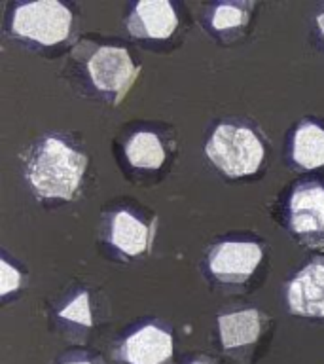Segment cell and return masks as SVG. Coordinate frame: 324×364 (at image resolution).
I'll list each match as a JSON object with an SVG mask.
<instances>
[{"label": "cell", "mask_w": 324, "mask_h": 364, "mask_svg": "<svg viewBox=\"0 0 324 364\" xmlns=\"http://www.w3.org/2000/svg\"><path fill=\"white\" fill-rule=\"evenodd\" d=\"M205 152L224 175L230 178H241L258 173L264 164L266 148L250 127L220 124L212 131Z\"/></svg>", "instance_id": "cell-3"}, {"label": "cell", "mask_w": 324, "mask_h": 364, "mask_svg": "<svg viewBox=\"0 0 324 364\" xmlns=\"http://www.w3.org/2000/svg\"><path fill=\"white\" fill-rule=\"evenodd\" d=\"M87 169V156L59 136H45L33 148L25 178L38 198L70 201Z\"/></svg>", "instance_id": "cell-1"}, {"label": "cell", "mask_w": 324, "mask_h": 364, "mask_svg": "<svg viewBox=\"0 0 324 364\" xmlns=\"http://www.w3.org/2000/svg\"><path fill=\"white\" fill-rule=\"evenodd\" d=\"M125 27L135 38L167 40L178 27V16L169 0H141L131 10Z\"/></svg>", "instance_id": "cell-9"}, {"label": "cell", "mask_w": 324, "mask_h": 364, "mask_svg": "<svg viewBox=\"0 0 324 364\" xmlns=\"http://www.w3.org/2000/svg\"><path fill=\"white\" fill-rule=\"evenodd\" d=\"M108 241L118 252L136 258L150 249L153 241V226L131 215L129 210H116L110 218Z\"/></svg>", "instance_id": "cell-11"}, {"label": "cell", "mask_w": 324, "mask_h": 364, "mask_svg": "<svg viewBox=\"0 0 324 364\" xmlns=\"http://www.w3.org/2000/svg\"><path fill=\"white\" fill-rule=\"evenodd\" d=\"M264 258V250L254 241H222L209 250L207 266L216 281L224 284L247 283Z\"/></svg>", "instance_id": "cell-6"}, {"label": "cell", "mask_w": 324, "mask_h": 364, "mask_svg": "<svg viewBox=\"0 0 324 364\" xmlns=\"http://www.w3.org/2000/svg\"><path fill=\"white\" fill-rule=\"evenodd\" d=\"M288 224L301 245L324 249V186L303 182L294 188L288 201Z\"/></svg>", "instance_id": "cell-5"}, {"label": "cell", "mask_w": 324, "mask_h": 364, "mask_svg": "<svg viewBox=\"0 0 324 364\" xmlns=\"http://www.w3.org/2000/svg\"><path fill=\"white\" fill-rule=\"evenodd\" d=\"M317 27H318V33H320V36H323L324 40V11H320L317 16Z\"/></svg>", "instance_id": "cell-17"}, {"label": "cell", "mask_w": 324, "mask_h": 364, "mask_svg": "<svg viewBox=\"0 0 324 364\" xmlns=\"http://www.w3.org/2000/svg\"><path fill=\"white\" fill-rule=\"evenodd\" d=\"M290 156L300 169L313 171L324 167V127L315 122H301L292 135Z\"/></svg>", "instance_id": "cell-12"}, {"label": "cell", "mask_w": 324, "mask_h": 364, "mask_svg": "<svg viewBox=\"0 0 324 364\" xmlns=\"http://www.w3.org/2000/svg\"><path fill=\"white\" fill-rule=\"evenodd\" d=\"M267 317L258 309L224 313L218 317L222 347L226 351H243L254 347L264 334Z\"/></svg>", "instance_id": "cell-10"}, {"label": "cell", "mask_w": 324, "mask_h": 364, "mask_svg": "<svg viewBox=\"0 0 324 364\" xmlns=\"http://www.w3.org/2000/svg\"><path fill=\"white\" fill-rule=\"evenodd\" d=\"M74 59L82 63L84 74L97 95L104 97L112 107H118L129 93L141 74L131 59L129 51L119 46L80 42L72 51Z\"/></svg>", "instance_id": "cell-2"}, {"label": "cell", "mask_w": 324, "mask_h": 364, "mask_svg": "<svg viewBox=\"0 0 324 364\" xmlns=\"http://www.w3.org/2000/svg\"><path fill=\"white\" fill-rule=\"evenodd\" d=\"M252 2H220L210 6L209 23L218 34L239 33L247 28L252 16Z\"/></svg>", "instance_id": "cell-14"}, {"label": "cell", "mask_w": 324, "mask_h": 364, "mask_svg": "<svg viewBox=\"0 0 324 364\" xmlns=\"http://www.w3.org/2000/svg\"><path fill=\"white\" fill-rule=\"evenodd\" d=\"M125 158L131 167L144 171H156L163 165L167 152L159 136L152 131H136L125 142Z\"/></svg>", "instance_id": "cell-13"}, {"label": "cell", "mask_w": 324, "mask_h": 364, "mask_svg": "<svg viewBox=\"0 0 324 364\" xmlns=\"http://www.w3.org/2000/svg\"><path fill=\"white\" fill-rule=\"evenodd\" d=\"M192 364H207V363H201V360H195V363H192Z\"/></svg>", "instance_id": "cell-19"}, {"label": "cell", "mask_w": 324, "mask_h": 364, "mask_svg": "<svg viewBox=\"0 0 324 364\" xmlns=\"http://www.w3.org/2000/svg\"><path fill=\"white\" fill-rule=\"evenodd\" d=\"M72 11L57 0H36L17 4L10 16L14 36L38 46L63 44L72 31Z\"/></svg>", "instance_id": "cell-4"}, {"label": "cell", "mask_w": 324, "mask_h": 364, "mask_svg": "<svg viewBox=\"0 0 324 364\" xmlns=\"http://www.w3.org/2000/svg\"><path fill=\"white\" fill-rule=\"evenodd\" d=\"M65 364H91L90 360H70V363H65Z\"/></svg>", "instance_id": "cell-18"}, {"label": "cell", "mask_w": 324, "mask_h": 364, "mask_svg": "<svg viewBox=\"0 0 324 364\" xmlns=\"http://www.w3.org/2000/svg\"><path fill=\"white\" fill-rule=\"evenodd\" d=\"M59 318H63V321H70V323L90 328L91 324H93V315H91L90 307V294H87V292H80L76 298H72V300L68 301L67 306L59 311Z\"/></svg>", "instance_id": "cell-15"}, {"label": "cell", "mask_w": 324, "mask_h": 364, "mask_svg": "<svg viewBox=\"0 0 324 364\" xmlns=\"http://www.w3.org/2000/svg\"><path fill=\"white\" fill-rule=\"evenodd\" d=\"M116 357L127 364H169L173 358V336L159 324H144L125 338Z\"/></svg>", "instance_id": "cell-7"}, {"label": "cell", "mask_w": 324, "mask_h": 364, "mask_svg": "<svg viewBox=\"0 0 324 364\" xmlns=\"http://www.w3.org/2000/svg\"><path fill=\"white\" fill-rule=\"evenodd\" d=\"M21 287V273L17 272L16 266H11L6 258H0V294L2 298L16 292Z\"/></svg>", "instance_id": "cell-16"}, {"label": "cell", "mask_w": 324, "mask_h": 364, "mask_svg": "<svg viewBox=\"0 0 324 364\" xmlns=\"http://www.w3.org/2000/svg\"><path fill=\"white\" fill-rule=\"evenodd\" d=\"M288 309L294 315L324 318V262L315 260L301 267L286 289Z\"/></svg>", "instance_id": "cell-8"}]
</instances>
